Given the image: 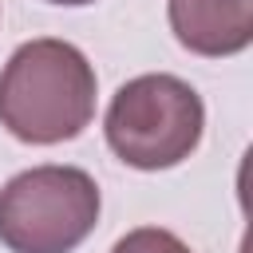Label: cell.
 I'll list each match as a JSON object with an SVG mask.
<instances>
[{"instance_id":"cell-1","label":"cell","mask_w":253,"mask_h":253,"mask_svg":"<svg viewBox=\"0 0 253 253\" xmlns=\"http://www.w3.org/2000/svg\"><path fill=\"white\" fill-rule=\"evenodd\" d=\"M95 95V67L75 43L28 40L0 71V126L28 146H55L91 126Z\"/></svg>"},{"instance_id":"cell-2","label":"cell","mask_w":253,"mask_h":253,"mask_svg":"<svg viewBox=\"0 0 253 253\" xmlns=\"http://www.w3.org/2000/svg\"><path fill=\"white\" fill-rule=\"evenodd\" d=\"M202 130V95L170 71H146L126 79L103 119L107 146L119 162L134 170H170L186 162L198 150Z\"/></svg>"},{"instance_id":"cell-3","label":"cell","mask_w":253,"mask_h":253,"mask_svg":"<svg viewBox=\"0 0 253 253\" xmlns=\"http://www.w3.org/2000/svg\"><path fill=\"white\" fill-rule=\"evenodd\" d=\"M99 186L79 166H32L0 190V241L12 253H75L99 225Z\"/></svg>"},{"instance_id":"cell-4","label":"cell","mask_w":253,"mask_h":253,"mask_svg":"<svg viewBox=\"0 0 253 253\" xmlns=\"http://www.w3.org/2000/svg\"><path fill=\"white\" fill-rule=\"evenodd\" d=\"M174 40L206 59H225L253 40V0H170L166 4Z\"/></svg>"},{"instance_id":"cell-5","label":"cell","mask_w":253,"mask_h":253,"mask_svg":"<svg viewBox=\"0 0 253 253\" xmlns=\"http://www.w3.org/2000/svg\"><path fill=\"white\" fill-rule=\"evenodd\" d=\"M111 253H194V249H190L178 233H170V229L138 225V229L123 233V237L111 245Z\"/></svg>"},{"instance_id":"cell-6","label":"cell","mask_w":253,"mask_h":253,"mask_svg":"<svg viewBox=\"0 0 253 253\" xmlns=\"http://www.w3.org/2000/svg\"><path fill=\"white\" fill-rule=\"evenodd\" d=\"M47 4H63V8H83V4H95V0H47Z\"/></svg>"}]
</instances>
